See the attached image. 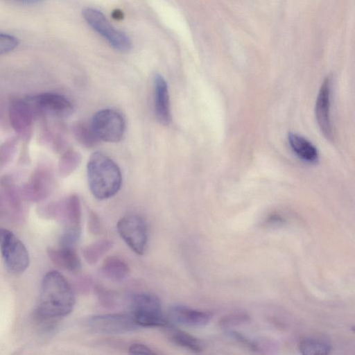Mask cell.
Returning a JSON list of instances; mask_svg holds the SVG:
<instances>
[{"label": "cell", "mask_w": 355, "mask_h": 355, "mask_svg": "<svg viewBox=\"0 0 355 355\" xmlns=\"http://www.w3.org/2000/svg\"><path fill=\"white\" fill-rule=\"evenodd\" d=\"M74 304V293L68 281L59 272L49 271L42 282L35 319L51 331L60 319L72 311Z\"/></svg>", "instance_id": "obj_1"}, {"label": "cell", "mask_w": 355, "mask_h": 355, "mask_svg": "<svg viewBox=\"0 0 355 355\" xmlns=\"http://www.w3.org/2000/svg\"><path fill=\"white\" fill-rule=\"evenodd\" d=\"M87 176L92 195L98 200L114 196L122 184V174L117 164L101 152L93 153L87 165Z\"/></svg>", "instance_id": "obj_2"}, {"label": "cell", "mask_w": 355, "mask_h": 355, "mask_svg": "<svg viewBox=\"0 0 355 355\" xmlns=\"http://www.w3.org/2000/svg\"><path fill=\"white\" fill-rule=\"evenodd\" d=\"M130 313L135 323L143 327H164L168 322L162 311V304L156 295L138 293L130 299Z\"/></svg>", "instance_id": "obj_3"}, {"label": "cell", "mask_w": 355, "mask_h": 355, "mask_svg": "<svg viewBox=\"0 0 355 355\" xmlns=\"http://www.w3.org/2000/svg\"><path fill=\"white\" fill-rule=\"evenodd\" d=\"M0 250L7 270L15 275L24 272L29 265L28 252L11 231L0 227Z\"/></svg>", "instance_id": "obj_4"}, {"label": "cell", "mask_w": 355, "mask_h": 355, "mask_svg": "<svg viewBox=\"0 0 355 355\" xmlns=\"http://www.w3.org/2000/svg\"><path fill=\"white\" fill-rule=\"evenodd\" d=\"M83 16L87 23L113 49L123 53L131 50L132 42L129 37L115 29L101 11L93 8H86L83 10Z\"/></svg>", "instance_id": "obj_5"}, {"label": "cell", "mask_w": 355, "mask_h": 355, "mask_svg": "<svg viewBox=\"0 0 355 355\" xmlns=\"http://www.w3.org/2000/svg\"><path fill=\"white\" fill-rule=\"evenodd\" d=\"M90 124L99 141H119L125 132L123 116L112 109H105L95 113Z\"/></svg>", "instance_id": "obj_6"}, {"label": "cell", "mask_w": 355, "mask_h": 355, "mask_svg": "<svg viewBox=\"0 0 355 355\" xmlns=\"http://www.w3.org/2000/svg\"><path fill=\"white\" fill-rule=\"evenodd\" d=\"M116 228L120 236L132 250L140 255L145 252L148 232L142 218L137 215L125 216L118 221Z\"/></svg>", "instance_id": "obj_7"}, {"label": "cell", "mask_w": 355, "mask_h": 355, "mask_svg": "<svg viewBox=\"0 0 355 355\" xmlns=\"http://www.w3.org/2000/svg\"><path fill=\"white\" fill-rule=\"evenodd\" d=\"M86 324L92 331L107 334H125L139 327L130 314L121 313L92 315L87 319Z\"/></svg>", "instance_id": "obj_8"}, {"label": "cell", "mask_w": 355, "mask_h": 355, "mask_svg": "<svg viewBox=\"0 0 355 355\" xmlns=\"http://www.w3.org/2000/svg\"><path fill=\"white\" fill-rule=\"evenodd\" d=\"M28 103L40 112L59 117L68 116L73 111L71 103L67 98L55 93L37 94L29 98Z\"/></svg>", "instance_id": "obj_9"}, {"label": "cell", "mask_w": 355, "mask_h": 355, "mask_svg": "<svg viewBox=\"0 0 355 355\" xmlns=\"http://www.w3.org/2000/svg\"><path fill=\"white\" fill-rule=\"evenodd\" d=\"M331 82L326 78L319 90L315 103V116L324 136L332 140L333 132L330 120Z\"/></svg>", "instance_id": "obj_10"}, {"label": "cell", "mask_w": 355, "mask_h": 355, "mask_svg": "<svg viewBox=\"0 0 355 355\" xmlns=\"http://www.w3.org/2000/svg\"><path fill=\"white\" fill-rule=\"evenodd\" d=\"M170 319L179 324L190 327H200L206 325L212 315L209 311L189 308L183 305H175L168 311Z\"/></svg>", "instance_id": "obj_11"}, {"label": "cell", "mask_w": 355, "mask_h": 355, "mask_svg": "<svg viewBox=\"0 0 355 355\" xmlns=\"http://www.w3.org/2000/svg\"><path fill=\"white\" fill-rule=\"evenodd\" d=\"M155 112L157 121L166 125L171 120L168 85L159 74L154 77Z\"/></svg>", "instance_id": "obj_12"}, {"label": "cell", "mask_w": 355, "mask_h": 355, "mask_svg": "<svg viewBox=\"0 0 355 355\" xmlns=\"http://www.w3.org/2000/svg\"><path fill=\"white\" fill-rule=\"evenodd\" d=\"M47 254L57 267L69 272H77L81 267L80 259L73 247L61 245L49 248Z\"/></svg>", "instance_id": "obj_13"}, {"label": "cell", "mask_w": 355, "mask_h": 355, "mask_svg": "<svg viewBox=\"0 0 355 355\" xmlns=\"http://www.w3.org/2000/svg\"><path fill=\"white\" fill-rule=\"evenodd\" d=\"M288 144L293 151L301 159L310 163L317 162L319 154L317 148L303 137L293 132L288 135Z\"/></svg>", "instance_id": "obj_14"}, {"label": "cell", "mask_w": 355, "mask_h": 355, "mask_svg": "<svg viewBox=\"0 0 355 355\" xmlns=\"http://www.w3.org/2000/svg\"><path fill=\"white\" fill-rule=\"evenodd\" d=\"M129 272V266L126 262L115 256L107 257L101 267L102 275L112 282L123 281L128 277Z\"/></svg>", "instance_id": "obj_15"}, {"label": "cell", "mask_w": 355, "mask_h": 355, "mask_svg": "<svg viewBox=\"0 0 355 355\" xmlns=\"http://www.w3.org/2000/svg\"><path fill=\"white\" fill-rule=\"evenodd\" d=\"M62 214L66 228L80 229L81 207L78 196H71L65 200L62 206Z\"/></svg>", "instance_id": "obj_16"}, {"label": "cell", "mask_w": 355, "mask_h": 355, "mask_svg": "<svg viewBox=\"0 0 355 355\" xmlns=\"http://www.w3.org/2000/svg\"><path fill=\"white\" fill-rule=\"evenodd\" d=\"M168 334L171 341L179 347L196 353L202 350L203 344L201 340L182 330L173 329Z\"/></svg>", "instance_id": "obj_17"}, {"label": "cell", "mask_w": 355, "mask_h": 355, "mask_svg": "<svg viewBox=\"0 0 355 355\" xmlns=\"http://www.w3.org/2000/svg\"><path fill=\"white\" fill-rule=\"evenodd\" d=\"M113 243L107 239L98 240L83 250V257L89 264L96 263L112 247Z\"/></svg>", "instance_id": "obj_18"}, {"label": "cell", "mask_w": 355, "mask_h": 355, "mask_svg": "<svg viewBox=\"0 0 355 355\" xmlns=\"http://www.w3.org/2000/svg\"><path fill=\"white\" fill-rule=\"evenodd\" d=\"M77 141L87 148H92L100 141L96 136L90 123L80 121L73 127Z\"/></svg>", "instance_id": "obj_19"}, {"label": "cell", "mask_w": 355, "mask_h": 355, "mask_svg": "<svg viewBox=\"0 0 355 355\" xmlns=\"http://www.w3.org/2000/svg\"><path fill=\"white\" fill-rule=\"evenodd\" d=\"M298 349L301 354L306 355L328 354L331 350L328 343L315 338L302 339Z\"/></svg>", "instance_id": "obj_20"}, {"label": "cell", "mask_w": 355, "mask_h": 355, "mask_svg": "<svg viewBox=\"0 0 355 355\" xmlns=\"http://www.w3.org/2000/svg\"><path fill=\"white\" fill-rule=\"evenodd\" d=\"M31 110L27 102L17 101L14 104L11 114L17 128H22L30 124Z\"/></svg>", "instance_id": "obj_21"}, {"label": "cell", "mask_w": 355, "mask_h": 355, "mask_svg": "<svg viewBox=\"0 0 355 355\" xmlns=\"http://www.w3.org/2000/svg\"><path fill=\"white\" fill-rule=\"evenodd\" d=\"M81 161V155L78 152L70 150L63 157L60 164V171L62 175H69L73 171Z\"/></svg>", "instance_id": "obj_22"}, {"label": "cell", "mask_w": 355, "mask_h": 355, "mask_svg": "<svg viewBox=\"0 0 355 355\" xmlns=\"http://www.w3.org/2000/svg\"><path fill=\"white\" fill-rule=\"evenodd\" d=\"M249 320L248 315L243 313H235L221 318L219 324L223 328H227L245 323Z\"/></svg>", "instance_id": "obj_23"}, {"label": "cell", "mask_w": 355, "mask_h": 355, "mask_svg": "<svg viewBox=\"0 0 355 355\" xmlns=\"http://www.w3.org/2000/svg\"><path fill=\"white\" fill-rule=\"evenodd\" d=\"M19 44L18 39L10 34L0 33V55L7 53Z\"/></svg>", "instance_id": "obj_24"}, {"label": "cell", "mask_w": 355, "mask_h": 355, "mask_svg": "<svg viewBox=\"0 0 355 355\" xmlns=\"http://www.w3.org/2000/svg\"><path fill=\"white\" fill-rule=\"evenodd\" d=\"M88 227L89 232L93 234H98L101 231V223L99 218L93 211L89 212Z\"/></svg>", "instance_id": "obj_25"}, {"label": "cell", "mask_w": 355, "mask_h": 355, "mask_svg": "<svg viewBox=\"0 0 355 355\" xmlns=\"http://www.w3.org/2000/svg\"><path fill=\"white\" fill-rule=\"evenodd\" d=\"M130 354H155L150 347L142 343H132L128 348Z\"/></svg>", "instance_id": "obj_26"}, {"label": "cell", "mask_w": 355, "mask_h": 355, "mask_svg": "<svg viewBox=\"0 0 355 355\" xmlns=\"http://www.w3.org/2000/svg\"><path fill=\"white\" fill-rule=\"evenodd\" d=\"M24 5H37L42 3L44 0H7Z\"/></svg>", "instance_id": "obj_27"}, {"label": "cell", "mask_w": 355, "mask_h": 355, "mask_svg": "<svg viewBox=\"0 0 355 355\" xmlns=\"http://www.w3.org/2000/svg\"><path fill=\"white\" fill-rule=\"evenodd\" d=\"M113 17L119 19L120 18L123 17V14L120 10H114L113 11Z\"/></svg>", "instance_id": "obj_28"}]
</instances>
